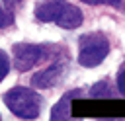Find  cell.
I'll list each match as a JSON object with an SVG mask.
<instances>
[{"label": "cell", "instance_id": "obj_3", "mask_svg": "<svg viewBox=\"0 0 125 121\" xmlns=\"http://www.w3.org/2000/svg\"><path fill=\"white\" fill-rule=\"evenodd\" d=\"M109 53V41L104 33H86L80 37L78 47V62L82 66H96L100 64Z\"/></svg>", "mask_w": 125, "mask_h": 121}, {"label": "cell", "instance_id": "obj_5", "mask_svg": "<svg viewBox=\"0 0 125 121\" xmlns=\"http://www.w3.org/2000/svg\"><path fill=\"white\" fill-rule=\"evenodd\" d=\"M61 74H62V64H61V62H57V64L47 66L45 70L35 72V74H33V78H31V84H33V86H37V88H51V86H55V84L59 82Z\"/></svg>", "mask_w": 125, "mask_h": 121}, {"label": "cell", "instance_id": "obj_9", "mask_svg": "<svg viewBox=\"0 0 125 121\" xmlns=\"http://www.w3.org/2000/svg\"><path fill=\"white\" fill-rule=\"evenodd\" d=\"M86 4H105V6H115V8H121L123 6V0H82Z\"/></svg>", "mask_w": 125, "mask_h": 121}, {"label": "cell", "instance_id": "obj_8", "mask_svg": "<svg viewBox=\"0 0 125 121\" xmlns=\"http://www.w3.org/2000/svg\"><path fill=\"white\" fill-rule=\"evenodd\" d=\"M8 70H10V60H8L6 53H4V51H0V82L6 78Z\"/></svg>", "mask_w": 125, "mask_h": 121}, {"label": "cell", "instance_id": "obj_6", "mask_svg": "<svg viewBox=\"0 0 125 121\" xmlns=\"http://www.w3.org/2000/svg\"><path fill=\"white\" fill-rule=\"evenodd\" d=\"M68 98H70V94L64 96V98L51 109V119H66V117H70V101H68Z\"/></svg>", "mask_w": 125, "mask_h": 121}, {"label": "cell", "instance_id": "obj_4", "mask_svg": "<svg viewBox=\"0 0 125 121\" xmlns=\"http://www.w3.org/2000/svg\"><path fill=\"white\" fill-rule=\"evenodd\" d=\"M12 51H14V64L20 72L31 70L43 59V53H45L43 47L31 45V43H18V45H14Z\"/></svg>", "mask_w": 125, "mask_h": 121}, {"label": "cell", "instance_id": "obj_12", "mask_svg": "<svg viewBox=\"0 0 125 121\" xmlns=\"http://www.w3.org/2000/svg\"><path fill=\"white\" fill-rule=\"evenodd\" d=\"M2 2H4V6L8 10H16V8L21 6V0H2Z\"/></svg>", "mask_w": 125, "mask_h": 121}, {"label": "cell", "instance_id": "obj_11", "mask_svg": "<svg viewBox=\"0 0 125 121\" xmlns=\"http://www.w3.org/2000/svg\"><path fill=\"white\" fill-rule=\"evenodd\" d=\"M117 86H119V92L125 94V62H123V66L119 68V74H117Z\"/></svg>", "mask_w": 125, "mask_h": 121}, {"label": "cell", "instance_id": "obj_10", "mask_svg": "<svg viewBox=\"0 0 125 121\" xmlns=\"http://www.w3.org/2000/svg\"><path fill=\"white\" fill-rule=\"evenodd\" d=\"M8 23H12V14H8L4 6L0 4V27H6Z\"/></svg>", "mask_w": 125, "mask_h": 121}, {"label": "cell", "instance_id": "obj_7", "mask_svg": "<svg viewBox=\"0 0 125 121\" xmlns=\"http://www.w3.org/2000/svg\"><path fill=\"white\" fill-rule=\"evenodd\" d=\"M90 94H92L94 98H98V96H105V98H109V96H111V92H109V88H107L105 82H98L96 86H92Z\"/></svg>", "mask_w": 125, "mask_h": 121}, {"label": "cell", "instance_id": "obj_2", "mask_svg": "<svg viewBox=\"0 0 125 121\" xmlns=\"http://www.w3.org/2000/svg\"><path fill=\"white\" fill-rule=\"evenodd\" d=\"M4 103L8 105V109L14 115H18L21 119H35L41 111L39 94L29 90V88H21V86L8 90L4 94Z\"/></svg>", "mask_w": 125, "mask_h": 121}, {"label": "cell", "instance_id": "obj_1", "mask_svg": "<svg viewBox=\"0 0 125 121\" xmlns=\"http://www.w3.org/2000/svg\"><path fill=\"white\" fill-rule=\"evenodd\" d=\"M35 16L41 21H55L64 29H74L82 23V12L66 0H43L37 4Z\"/></svg>", "mask_w": 125, "mask_h": 121}]
</instances>
